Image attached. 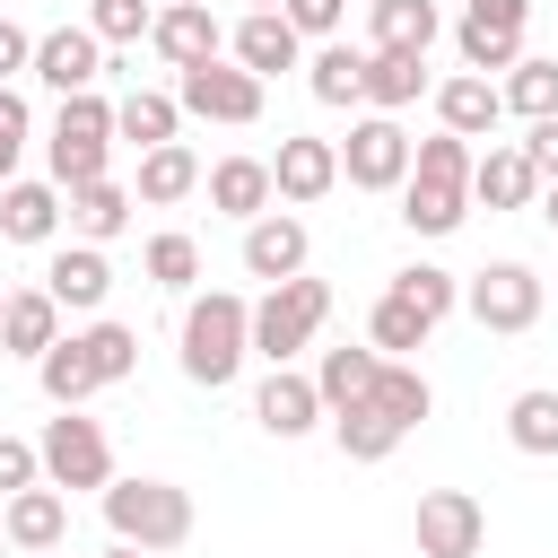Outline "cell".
I'll return each mask as SVG.
<instances>
[{
    "label": "cell",
    "instance_id": "cell-1",
    "mask_svg": "<svg viewBox=\"0 0 558 558\" xmlns=\"http://www.w3.org/2000/svg\"><path fill=\"white\" fill-rule=\"evenodd\" d=\"M174 357H183V375L201 392H227L244 375V357H253V305L235 288H201L183 305V323H174Z\"/></svg>",
    "mask_w": 558,
    "mask_h": 558
},
{
    "label": "cell",
    "instance_id": "cell-2",
    "mask_svg": "<svg viewBox=\"0 0 558 558\" xmlns=\"http://www.w3.org/2000/svg\"><path fill=\"white\" fill-rule=\"evenodd\" d=\"M96 506H105V532L131 541V549H148V558L192 541V488H174V480H140V471L122 480V471H113V480L96 488Z\"/></svg>",
    "mask_w": 558,
    "mask_h": 558
},
{
    "label": "cell",
    "instance_id": "cell-3",
    "mask_svg": "<svg viewBox=\"0 0 558 558\" xmlns=\"http://www.w3.org/2000/svg\"><path fill=\"white\" fill-rule=\"evenodd\" d=\"M331 323V279H270L253 296V357L262 366H296V349H314V331Z\"/></svg>",
    "mask_w": 558,
    "mask_h": 558
},
{
    "label": "cell",
    "instance_id": "cell-4",
    "mask_svg": "<svg viewBox=\"0 0 558 558\" xmlns=\"http://www.w3.org/2000/svg\"><path fill=\"white\" fill-rule=\"evenodd\" d=\"M44 166H52V183H61V192H70V183H96V174L113 166V105H105L96 87H78V96H61V105H52Z\"/></svg>",
    "mask_w": 558,
    "mask_h": 558
},
{
    "label": "cell",
    "instance_id": "cell-5",
    "mask_svg": "<svg viewBox=\"0 0 558 558\" xmlns=\"http://www.w3.org/2000/svg\"><path fill=\"white\" fill-rule=\"evenodd\" d=\"M174 105L192 113V122H227V131H244V122H262V105H270V78H253L244 61H192V70H174Z\"/></svg>",
    "mask_w": 558,
    "mask_h": 558
},
{
    "label": "cell",
    "instance_id": "cell-6",
    "mask_svg": "<svg viewBox=\"0 0 558 558\" xmlns=\"http://www.w3.org/2000/svg\"><path fill=\"white\" fill-rule=\"evenodd\" d=\"M541 305H549V288H541L532 262H488V270L462 279V314H471L480 331H497V340H523V331L541 323Z\"/></svg>",
    "mask_w": 558,
    "mask_h": 558
},
{
    "label": "cell",
    "instance_id": "cell-7",
    "mask_svg": "<svg viewBox=\"0 0 558 558\" xmlns=\"http://www.w3.org/2000/svg\"><path fill=\"white\" fill-rule=\"evenodd\" d=\"M35 462H44V480H52L61 497H70V488H105V480H113V445H105V427H96V418H78V410L44 418Z\"/></svg>",
    "mask_w": 558,
    "mask_h": 558
},
{
    "label": "cell",
    "instance_id": "cell-8",
    "mask_svg": "<svg viewBox=\"0 0 558 558\" xmlns=\"http://www.w3.org/2000/svg\"><path fill=\"white\" fill-rule=\"evenodd\" d=\"M331 148H340V183H357V192H401V174H410L401 113H357L349 140H331Z\"/></svg>",
    "mask_w": 558,
    "mask_h": 558
},
{
    "label": "cell",
    "instance_id": "cell-9",
    "mask_svg": "<svg viewBox=\"0 0 558 558\" xmlns=\"http://www.w3.org/2000/svg\"><path fill=\"white\" fill-rule=\"evenodd\" d=\"M523 26H532V0H462V17H453V52H462V70H514L523 61Z\"/></svg>",
    "mask_w": 558,
    "mask_h": 558
},
{
    "label": "cell",
    "instance_id": "cell-10",
    "mask_svg": "<svg viewBox=\"0 0 558 558\" xmlns=\"http://www.w3.org/2000/svg\"><path fill=\"white\" fill-rule=\"evenodd\" d=\"M410 532H418V558H480L488 549V506L471 488H427Z\"/></svg>",
    "mask_w": 558,
    "mask_h": 558
},
{
    "label": "cell",
    "instance_id": "cell-11",
    "mask_svg": "<svg viewBox=\"0 0 558 558\" xmlns=\"http://www.w3.org/2000/svg\"><path fill=\"white\" fill-rule=\"evenodd\" d=\"M148 52H157L166 70L218 61V52H227V26L209 17V0H157V17H148Z\"/></svg>",
    "mask_w": 558,
    "mask_h": 558
},
{
    "label": "cell",
    "instance_id": "cell-12",
    "mask_svg": "<svg viewBox=\"0 0 558 558\" xmlns=\"http://www.w3.org/2000/svg\"><path fill=\"white\" fill-rule=\"evenodd\" d=\"M26 78H35V87H52V96H78V87H96V78H105V44L87 35V17H78V26H44V35H35V61H26Z\"/></svg>",
    "mask_w": 558,
    "mask_h": 558
},
{
    "label": "cell",
    "instance_id": "cell-13",
    "mask_svg": "<svg viewBox=\"0 0 558 558\" xmlns=\"http://www.w3.org/2000/svg\"><path fill=\"white\" fill-rule=\"evenodd\" d=\"M235 253H244V279L270 288V279H296V270L314 262V235H305L296 209H262V218H244V244H235Z\"/></svg>",
    "mask_w": 558,
    "mask_h": 558
},
{
    "label": "cell",
    "instance_id": "cell-14",
    "mask_svg": "<svg viewBox=\"0 0 558 558\" xmlns=\"http://www.w3.org/2000/svg\"><path fill=\"white\" fill-rule=\"evenodd\" d=\"M44 296L61 305V314H105V296H113V262H105V244H52V262H44Z\"/></svg>",
    "mask_w": 558,
    "mask_h": 558
},
{
    "label": "cell",
    "instance_id": "cell-15",
    "mask_svg": "<svg viewBox=\"0 0 558 558\" xmlns=\"http://www.w3.org/2000/svg\"><path fill=\"white\" fill-rule=\"evenodd\" d=\"M0 541H9L17 558H44V549H61V541H70V497H61L52 480H35V488L0 497Z\"/></svg>",
    "mask_w": 558,
    "mask_h": 558
},
{
    "label": "cell",
    "instance_id": "cell-16",
    "mask_svg": "<svg viewBox=\"0 0 558 558\" xmlns=\"http://www.w3.org/2000/svg\"><path fill=\"white\" fill-rule=\"evenodd\" d=\"M227 61H244L253 78H279V70H305V35L279 17V9H244L227 26Z\"/></svg>",
    "mask_w": 558,
    "mask_h": 558
},
{
    "label": "cell",
    "instance_id": "cell-17",
    "mask_svg": "<svg viewBox=\"0 0 558 558\" xmlns=\"http://www.w3.org/2000/svg\"><path fill=\"white\" fill-rule=\"evenodd\" d=\"M427 105H436V131H453V140H488L497 122H506V96H497V78H480V70H453V78H436L427 87Z\"/></svg>",
    "mask_w": 558,
    "mask_h": 558
},
{
    "label": "cell",
    "instance_id": "cell-18",
    "mask_svg": "<svg viewBox=\"0 0 558 558\" xmlns=\"http://www.w3.org/2000/svg\"><path fill=\"white\" fill-rule=\"evenodd\" d=\"M331 183H340V148H331V140H314V131H288V140H279V157H270V192H279L288 209H314Z\"/></svg>",
    "mask_w": 558,
    "mask_h": 558
},
{
    "label": "cell",
    "instance_id": "cell-19",
    "mask_svg": "<svg viewBox=\"0 0 558 558\" xmlns=\"http://www.w3.org/2000/svg\"><path fill=\"white\" fill-rule=\"evenodd\" d=\"M253 418H262V436H279V445L314 436V427H323V392H314V375L270 366V375H262V392H253Z\"/></svg>",
    "mask_w": 558,
    "mask_h": 558
},
{
    "label": "cell",
    "instance_id": "cell-20",
    "mask_svg": "<svg viewBox=\"0 0 558 558\" xmlns=\"http://www.w3.org/2000/svg\"><path fill=\"white\" fill-rule=\"evenodd\" d=\"M201 192H209V209H218V218H235V227H244V218H262V209L279 201V192H270V157H244V148H235V157H218V166H201Z\"/></svg>",
    "mask_w": 558,
    "mask_h": 558
},
{
    "label": "cell",
    "instance_id": "cell-21",
    "mask_svg": "<svg viewBox=\"0 0 558 558\" xmlns=\"http://www.w3.org/2000/svg\"><path fill=\"white\" fill-rule=\"evenodd\" d=\"M471 201H480V209H532V201H541L532 157H523L514 140H488V148L471 157Z\"/></svg>",
    "mask_w": 558,
    "mask_h": 558
},
{
    "label": "cell",
    "instance_id": "cell-22",
    "mask_svg": "<svg viewBox=\"0 0 558 558\" xmlns=\"http://www.w3.org/2000/svg\"><path fill=\"white\" fill-rule=\"evenodd\" d=\"M131 183H113V174H96V183H70L61 192V227L78 235V244H113L122 227H131Z\"/></svg>",
    "mask_w": 558,
    "mask_h": 558
},
{
    "label": "cell",
    "instance_id": "cell-23",
    "mask_svg": "<svg viewBox=\"0 0 558 558\" xmlns=\"http://www.w3.org/2000/svg\"><path fill=\"white\" fill-rule=\"evenodd\" d=\"M52 340H61V305L44 296V279H35V288H9V296H0V357H26V366H35Z\"/></svg>",
    "mask_w": 558,
    "mask_h": 558
},
{
    "label": "cell",
    "instance_id": "cell-24",
    "mask_svg": "<svg viewBox=\"0 0 558 558\" xmlns=\"http://www.w3.org/2000/svg\"><path fill=\"white\" fill-rule=\"evenodd\" d=\"M445 35L436 0H366V52H427Z\"/></svg>",
    "mask_w": 558,
    "mask_h": 558
},
{
    "label": "cell",
    "instance_id": "cell-25",
    "mask_svg": "<svg viewBox=\"0 0 558 558\" xmlns=\"http://www.w3.org/2000/svg\"><path fill=\"white\" fill-rule=\"evenodd\" d=\"M436 87V70H427V52H366V113H410L418 96Z\"/></svg>",
    "mask_w": 558,
    "mask_h": 558
},
{
    "label": "cell",
    "instance_id": "cell-26",
    "mask_svg": "<svg viewBox=\"0 0 558 558\" xmlns=\"http://www.w3.org/2000/svg\"><path fill=\"white\" fill-rule=\"evenodd\" d=\"M471 218V183H445V174H401V227L410 235H453Z\"/></svg>",
    "mask_w": 558,
    "mask_h": 558
},
{
    "label": "cell",
    "instance_id": "cell-27",
    "mask_svg": "<svg viewBox=\"0 0 558 558\" xmlns=\"http://www.w3.org/2000/svg\"><path fill=\"white\" fill-rule=\"evenodd\" d=\"M0 235L9 244H61V183H0Z\"/></svg>",
    "mask_w": 558,
    "mask_h": 558
},
{
    "label": "cell",
    "instance_id": "cell-28",
    "mask_svg": "<svg viewBox=\"0 0 558 558\" xmlns=\"http://www.w3.org/2000/svg\"><path fill=\"white\" fill-rule=\"evenodd\" d=\"M192 192H201V157H192L183 140H166V148H140L131 201H148V209H174V201H192Z\"/></svg>",
    "mask_w": 558,
    "mask_h": 558
},
{
    "label": "cell",
    "instance_id": "cell-29",
    "mask_svg": "<svg viewBox=\"0 0 558 558\" xmlns=\"http://www.w3.org/2000/svg\"><path fill=\"white\" fill-rule=\"evenodd\" d=\"M113 140L166 148V140H183V105H174L166 87H131V96H113Z\"/></svg>",
    "mask_w": 558,
    "mask_h": 558
},
{
    "label": "cell",
    "instance_id": "cell-30",
    "mask_svg": "<svg viewBox=\"0 0 558 558\" xmlns=\"http://www.w3.org/2000/svg\"><path fill=\"white\" fill-rule=\"evenodd\" d=\"M305 87H314V105H357L366 96V44H314L305 52Z\"/></svg>",
    "mask_w": 558,
    "mask_h": 558
},
{
    "label": "cell",
    "instance_id": "cell-31",
    "mask_svg": "<svg viewBox=\"0 0 558 558\" xmlns=\"http://www.w3.org/2000/svg\"><path fill=\"white\" fill-rule=\"evenodd\" d=\"M70 340H78V357L96 366V384H131V375H140V331H131V323L87 314V331H70Z\"/></svg>",
    "mask_w": 558,
    "mask_h": 558
},
{
    "label": "cell",
    "instance_id": "cell-32",
    "mask_svg": "<svg viewBox=\"0 0 558 558\" xmlns=\"http://www.w3.org/2000/svg\"><path fill=\"white\" fill-rule=\"evenodd\" d=\"M366 401H375V410H384L401 436H410V427L436 410V392H427V375H418L410 357H384V366H375V384H366Z\"/></svg>",
    "mask_w": 558,
    "mask_h": 558
},
{
    "label": "cell",
    "instance_id": "cell-33",
    "mask_svg": "<svg viewBox=\"0 0 558 558\" xmlns=\"http://www.w3.org/2000/svg\"><path fill=\"white\" fill-rule=\"evenodd\" d=\"M497 96H506L514 122H549V113H558V61H549V52H523V61L497 78Z\"/></svg>",
    "mask_w": 558,
    "mask_h": 558
},
{
    "label": "cell",
    "instance_id": "cell-34",
    "mask_svg": "<svg viewBox=\"0 0 558 558\" xmlns=\"http://www.w3.org/2000/svg\"><path fill=\"white\" fill-rule=\"evenodd\" d=\"M506 445H514V453H532V462H549V453H558V392H549V384H532V392H514V401H506Z\"/></svg>",
    "mask_w": 558,
    "mask_h": 558
},
{
    "label": "cell",
    "instance_id": "cell-35",
    "mask_svg": "<svg viewBox=\"0 0 558 558\" xmlns=\"http://www.w3.org/2000/svg\"><path fill=\"white\" fill-rule=\"evenodd\" d=\"M35 384H44V401H52V410H78L87 392H105V384H96V366L78 357V340H70V331L35 357Z\"/></svg>",
    "mask_w": 558,
    "mask_h": 558
},
{
    "label": "cell",
    "instance_id": "cell-36",
    "mask_svg": "<svg viewBox=\"0 0 558 558\" xmlns=\"http://www.w3.org/2000/svg\"><path fill=\"white\" fill-rule=\"evenodd\" d=\"M375 349H323L314 357V392H323V418L331 410H349V401H366V384H375Z\"/></svg>",
    "mask_w": 558,
    "mask_h": 558
},
{
    "label": "cell",
    "instance_id": "cell-37",
    "mask_svg": "<svg viewBox=\"0 0 558 558\" xmlns=\"http://www.w3.org/2000/svg\"><path fill=\"white\" fill-rule=\"evenodd\" d=\"M427 331H436V323H427L418 305H401L392 288H384L375 314H366V349H375V357H410V349H427Z\"/></svg>",
    "mask_w": 558,
    "mask_h": 558
},
{
    "label": "cell",
    "instance_id": "cell-38",
    "mask_svg": "<svg viewBox=\"0 0 558 558\" xmlns=\"http://www.w3.org/2000/svg\"><path fill=\"white\" fill-rule=\"evenodd\" d=\"M331 445H340L349 462H384V453L401 445V427H392L375 401H349V410H331Z\"/></svg>",
    "mask_w": 558,
    "mask_h": 558
},
{
    "label": "cell",
    "instance_id": "cell-39",
    "mask_svg": "<svg viewBox=\"0 0 558 558\" xmlns=\"http://www.w3.org/2000/svg\"><path fill=\"white\" fill-rule=\"evenodd\" d=\"M384 288H392L401 305H418L427 323H445V314L462 305V279H453V270H436V262H401V270H392Z\"/></svg>",
    "mask_w": 558,
    "mask_h": 558
},
{
    "label": "cell",
    "instance_id": "cell-40",
    "mask_svg": "<svg viewBox=\"0 0 558 558\" xmlns=\"http://www.w3.org/2000/svg\"><path fill=\"white\" fill-rule=\"evenodd\" d=\"M148 17H157V0H87V35H96L105 52L148 44Z\"/></svg>",
    "mask_w": 558,
    "mask_h": 558
},
{
    "label": "cell",
    "instance_id": "cell-41",
    "mask_svg": "<svg viewBox=\"0 0 558 558\" xmlns=\"http://www.w3.org/2000/svg\"><path fill=\"white\" fill-rule=\"evenodd\" d=\"M140 270H148L157 288H174V296H183V288L201 279V244H192L183 227H166V235H148V253H140Z\"/></svg>",
    "mask_w": 558,
    "mask_h": 558
},
{
    "label": "cell",
    "instance_id": "cell-42",
    "mask_svg": "<svg viewBox=\"0 0 558 558\" xmlns=\"http://www.w3.org/2000/svg\"><path fill=\"white\" fill-rule=\"evenodd\" d=\"M279 17H288L305 44H331V35H340V17H349V0H279Z\"/></svg>",
    "mask_w": 558,
    "mask_h": 558
},
{
    "label": "cell",
    "instance_id": "cell-43",
    "mask_svg": "<svg viewBox=\"0 0 558 558\" xmlns=\"http://www.w3.org/2000/svg\"><path fill=\"white\" fill-rule=\"evenodd\" d=\"M26 131H35V113H26V96H17V87H0V183L17 174V148H26Z\"/></svg>",
    "mask_w": 558,
    "mask_h": 558
},
{
    "label": "cell",
    "instance_id": "cell-44",
    "mask_svg": "<svg viewBox=\"0 0 558 558\" xmlns=\"http://www.w3.org/2000/svg\"><path fill=\"white\" fill-rule=\"evenodd\" d=\"M35 480H44L35 445H26V436H0V497H17V488H35Z\"/></svg>",
    "mask_w": 558,
    "mask_h": 558
},
{
    "label": "cell",
    "instance_id": "cell-45",
    "mask_svg": "<svg viewBox=\"0 0 558 558\" xmlns=\"http://www.w3.org/2000/svg\"><path fill=\"white\" fill-rule=\"evenodd\" d=\"M514 148L532 157V174H541V183H558V113H549V122H523V140H514Z\"/></svg>",
    "mask_w": 558,
    "mask_h": 558
},
{
    "label": "cell",
    "instance_id": "cell-46",
    "mask_svg": "<svg viewBox=\"0 0 558 558\" xmlns=\"http://www.w3.org/2000/svg\"><path fill=\"white\" fill-rule=\"evenodd\" d=\"M26 61H35V35H26L17 17H0V87H17V78H26Z\"/></svg>",
    "mask_w": 558,
    "mask_h": 558
},
{
    "label": "cell",
    "instance_id": "cell-47",
    "mask_svg": "<svg viewBox=\"0 0 558 558\" xmlns=\"http://www.w3.org/2000/svg\"><path fill=\"white\" fill-rule=\"evenodd\" d=\"M541 227L558 235V183H541Z\"/></svg>",
    "mask_w": 558,
    "mask_h": 558
},
{
    "label": "cell",
    "instance_id": "cell-48",
    "mask_svg": "<svg viewBox=\"0 0 558 558\" xmlns=\"http://www.w3.org/2000/svg\"><path fill=\"white\" fill-rule=\"evenodd\" d=\"M105 558H148V549H131V541H113V549H105Z\"/></svg>",
    "mask_w": 558,
    "mask_h": 558
},
{
    "label": "cell",
    "instance_id": "cell-49",
    "mask_svg": "<svg viewBox=\"0 0 558 558\" xmlns=\"http://www.w3.org/2000/svg\"><path fill=\"white\" fill-rule=\"evenodd\" d=\"M244 9H279V0H244Z\"/></svg>",
    "mask_w": 558,
    "mask_h": 558
},
{
    "label": "cell",
    "instance_id": "cell-50",
    "mask_svg": "<svg viewBox=\"0 0 558 558\" xmlns=\"http://www.w3.org/2000/svg\"><path fill=\"white\" fill-rule=\"evenodd\" d=\"M0 558H17V549H9V541H0Z\"/></svg>",
    "mask_w": 558,
    "mask_h": 558
}]
</instances>
